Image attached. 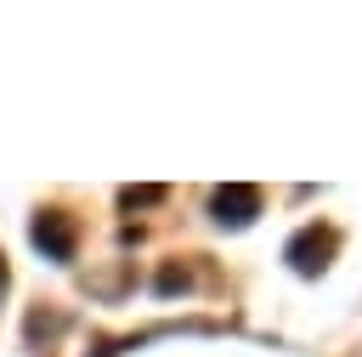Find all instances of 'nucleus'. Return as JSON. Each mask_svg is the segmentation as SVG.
Listing matches in <instances>:
<instances>
[{"instance_id":"nucleus-1","label":"nucleus","mask_w":362,"mask_h":357,"mask_svg":"<svg viewBox=\"0 0 362 357\" xmlns=\"http://www.w3.org/2000/svg\"><path fill=\"white\" fill-rule=\"evenodd\" d=\"M34 244L51 255V261H74V221L62 210H40L34 215Z\"/></svg>"},{"instance_id":"nucleus-2","label":"nucleus","mask_w":362,"mask_h":357,"mask_svg":"<svg viewBox=\"0 0 362 357\" xmlns=\"http://www.w3.org/2000/svg\"><path fill=\"white\" fill-rule=\"evenodd\" d=\"M209 210H215V221H221V227H249V221H255V210H260V193H255V187H215Z\"/></svg>"},{"instance_id":"nucleus-3","label":"nucleus","mask_w":362,"mask_h":357,"mask_svg":"<svg viewBox=\"0 0 362 357\" xmlns=\"http://www.w3.org/2000/svg\"><path fill=\"white\" fill-rule=\"evenodd\" d=\"M328 255H334V232H328V227H322V232H317V227H305V232L288 244L294 272H322V266H328Z\"/></svg>"},{"instance_id":"nucleus-4","label":"nucleus","mask_w":362,"mask_h":357,"mask_svg":"<svg viewBox=\"0 0 362 357\" xmlns=\"http://www.w3.org/2000/svg\"><path fill=\"white\" fill-rule=\"evenodd\" d=\"M119 198H124V210H136V204H158V198H164V187H124Z\"/></svg>"},{"instance_id":"nucleus-5","label":"nucleus","mask_w":362,"mask_h":357,"mask_svg":"<svg viewBox=\"0 0 362 357\" xmlns=\"http://www.w3.org/2000/svg\"><path fill=\"white\" fill-rule=\"evenodd\" d=\"M0 295H6V255H0Z\"/></svg>"}]
</instances>
